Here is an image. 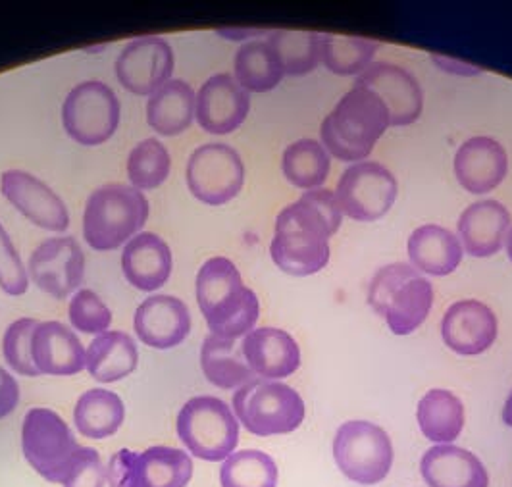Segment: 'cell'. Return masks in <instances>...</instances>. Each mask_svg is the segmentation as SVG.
I'll return each instance as SVG.
<instances>
[{
	"label": "cell",
	"instance_id": "60d3db41",
	"mask_svg": "<svg viewBox=\"0 0 512 487\" xmlns=\"http://www.w3.org/2000/svg\"><path fill=\"white\" fill-rule=\"evenodd\" d=\"M29 287V276L10 235L0 224V289L6 295L20 297Z\"/></svg>",
	"mask_w": 512,
	"mask_h": 487
},
{
	"label": "cell",
	"instance_id": "8992f818",
	"mask_svg": "<svg viewBox=\"0 0 512 487\" xmlns=\"http://www.w3.org/2000/svg\"><path fill=\"white\" fill-rule=\"evenodd\" d=\"M233 414L255 436H283L303 424L305 401L287 384L255 378L233 393Z\"/></svg>",
	"mask_w": 512,
	"mask_h": 487
},
{
	"label": "cell",
	"instance_id": "484cf974",
	"mask_svg": "<svg viewBox=\"0 0 512 487\" xmlns=\"http://www.w3.org/2000/svg\"><path fill=\"white\" fill-rule=\"evenodd\" d=\"M424 482L430 487H487L489 476L482 461L457 445H436L420 462Z\"/></svg>",
	"mask_w": 512,
	"mask_h": 487
},
{
	"label": "cell",
	"instance_id": "9a60e30c",
	"mask_svg": "<svg viewBox=\"0 0 512 487\" xmlns=\"http://www.w3.org/2000/svg\"><path fill=\"white\" fill-rule=\"evenodd\" d=\"M27 270L41 291L54 299H66L83 282L85 255L74 237H51L33 251Z\"/></svg>",
	"mask_w": 512,
	"mask_h": 487
},
{
	"label": "cell",
	"instance_id": "7a4b0ae2",
	"mask_svg": "<svg viewBox=\"0 0 512 487\" xmlns=\"http://www.w3.org/2000/svg\"><path fill=\"white\" fill-rule=\"evenodd\" d=\"M197 303L210 334L239 339L255 330L260 303L230 258L206 260L197 274Z\"/></svg>",
	"mask_w": 512,
	"mask_h": 487
},
{
	"label": "cell",
	"instance_id": "5b68a950",
	"mask_svg": "<svg viewBox=\"0 0 512 487\" xmlns=\"http://www.w3.org/2000/svg\"><path fill=\"white\" fill-rule=\"evenodd\" d=\"M368 305L395 335L416 332L434 305V285L405 262H393L376 272L368 289Z\"/></svg>",
	"mask_w": 512,
	"mask_h": 487
},
{
	"label": "cell",
	"instance_id": "e575fe53",
	"mask_svg": "<svg viewBox=\"0 0 512 487\" xmlns=\"http://www.w3.org/2000/svg\"><path fill=\"white\" fill-rule=\"evenodd\" d=\"M268 45L278 54L285 76H307L322 62V35L312 31H270Z\"/></svg>",
	"mask_w": 512,
	"mask_h": 487
},
{
	"label": "cell",
	"instance_id": "5bb4252c",
	"mask_svg": "<svg viewBox=\"0 0 512 487\" xmlns=\"http://www.w3.org/2000/svg\"><path fill=\"white\" fill-rule=\"evenodd\" d=\"M114 70L118 81L129 93L151 97L172 79L174 51L164 37H139L118 54Z\"/></svg>",
	"mask_w": 512,
	"mask_h": 487
},
{
	"label": "cell",
	"instance_id": "ee69618b",
	"mask_svg": "<svg viewBox=\"0 0 512 487\" xmlns=\"http://www.w3.org/2000/svg\"><path fill=\"white\" fill-rule=\"evenodd\" d=\"M430 58L443 74L459 77H478L484 74V70L480 66L461 62L457 58H449V56H443V54H430Z\"/></svg>",
	"mask_w": 512,
	"mask_h": 487
},
{
	"label": "cell",
	"instance_id": "7402d4cb",
	"mask_svg": "<svg viewBox=\"0 0 512 487\" xmlns=\"http://www.w3.org/2000/svg\"><path fill=\"white\" fill-rule=\"evenodd\" d=\"M241 351L251 372L262 380H282L301 366L299 343L280 328H255L243 337Z\"/></svg>",
	"mask_w": 512,
	"mask_h": 487
},
{
	"label": "cell",
	"instance_id": "83f0119b",
	"mask_svg": "<svg viewBox=\"0 0 512 487\" xmlns=\"http://www.w3.org/2000/svg\"><path fill=\"white\" fill-rule=\"evenodd\" d=\"M197 95L183 79H170L154 91L147 103V122L158 135L176 137L191 128Z\"/></svg>",
	"mask_w": 512,
	"mask_h": 487
},
{
	"label": "cell",
	"instance_id": "ba28073f",
	"mask_svg": "<svg viewBox=\"0 0 512 487\" xmlns=\"http://www.w3.org/2000/svg\"><path fill=\"white\" fill-rule=\"evenodd\" d=\"M333 459L351 482L376 486L393 466V443L378 424L349 420L333 437Z\"/></svg>",
	"mask_w": 512,
	"mask_h": 487
},
{
	"label": "cell",
	"instance_id": "4fadbf2b",
	"mask_svg": "<svg viewBox=\"0 0 512 487\" xmlns=\"http://www.w3.org/2000/svg\"><path fill=\"white\" fill-rule=\"evenodd\" d=\"M187 187L195 199L210 206L233 201L245 183V164L226 143H206L187 162Z\"/></svg>",
	"mask_w": 512,
	"mask_h": 487
},
{
	"label": "cell",
	"instance_id": "d6986e66",
	"mask_svg": "<svg viewBox=\"0 0 512 487\" xmlns=\"http://www.w3.org/2000/svg\"><path fill=\"white\" fill-rule=\"evenodd\" d=\"M251 110L249 93L231 74L208 77L197 95L195 118L210 135H228L239 128Z\"/></svg>",
	"mask_w": 512,
	"mask_h": 487
},
{
	"label": "cell",
	"instance_id": "4dcf8cb0",
	"mask_svg": "<svg viewBox=\"0 0 512 487\" xmlns=\"http://www.w3.org/2000/svg\"><path fill=\"white\" fill-rule=\"evenodd\" d=\"M416 420L432 443H453L464 428L462 401L447 389H432L420 399Z\"/></svg>",
	"mask_w": 512,
	"mask_h": 487
},
{
	"label": "cell",
	"instance_id": "30bf717a",
	"mask_svg": "<svg viewBox=\"0 0 512 487\" xmlns=\"http://www.w3.org/2000/svg\"><path fill=\"white\" fill-rule=\"evenodd\" d=\"M193 461L174 447L156 445L143 453L118 451L106 468L108 487H187Z\"/></svg>",
	"mask_w": 512,
	"mask_h": 487
},
{
	"label": "cell",
	"instance_id": "f1b7e54d",
	"mask_svg": "<svg viewBox=\"0 0 512 487\" xmlns=\"http://www.w3.org/2000/svg\"><path fill=\"white\" fill-rule=\"evenodd\" d=\"M139 351L133 337L124 332L97 335L85 355V368L101 384H114L135 372Z\"/></svg>",
	"mask_w": 512,
	"mask_h": 487
},
{
	"label": "cell",
	"instance_id": "3957f363",
	"mask_svg": "<svg viewBox=\"0 0 512 487\" xmlns=\"http://www.w3.org/2000/svg\"><path fill=\"white\" fill-rule=\"evenodd\" d=\"M389 128V114L376 93L353 85L324 118L320 137L324 149L341 162H364Z\"/></svg>",
	"mask_w": 512,
	"mask_h": 487
},
{
	"label": "cell",
	"instance_id": "8d00e7d4",
	"mask_svg": "<svg viewBox=\"0 0 512 487\" xmlns=\"http://www.w3.org/2000/svg\"><path fill=\"white\" fill-rule=\"evenodd\" d=\"M220 484L222 487H276L278 466L264 451H237L222 464Z\"/></svg>",
	"mask_w": 512,
	"mask_h": 487
},
{
	"label": "cell",
	"instance_id": "ac0fdd59",
	"mask_svg": "<svg viewBox=\"0 0 512 487\" xmlns=\"http://www.w3.org/2000/svg\"><path fill=\"white\" fill-rule=\"evenodd\" d=\"M499 334L497 316L476 299L457 301L445 310L441 337L445 345L462 357H476L493 347Z\"/></svg>",
	"mask_w": 512,
	"mask_h": 487
},
{
	"label": "cell",
	"instance_id": "44dd1931",
	"mask_svg": "<svg viewBox=\"0 0 512 487\" xmlns=\"http://www.w3.org/2000/svg\"><path fill=\"white\" fill-rule=\"evenodd\" d=\"M455 176L472 195L497 189L509 172V154L493 137H472L455 154Z\"/></svg>",
	"mask_w": 512,
	"mask_h": 487
},
{
	"label": "cell",
	"instance_id": "ffe728a7",
	"mask_svg": "<svg viewBox=\"0 0 512 487\" xmlns=\"http://www.w3.org/2000/svg\"><path fill=\"white\" fill-rule=\"evenodd\" d=\"M133 328L145 345L158 351L174 349L191 332V312L174 295H153L135 310Z\"/></svg>",
	"mask_w": 512,
	"mask_h": 487
},
{
	"label": "cell",
	"instance_id": "2e32d148",
	"mask_svg": "<svg viewBox=\"0 0 512 487\" xmlns=\"http://www.w3.org/2000/svg\"><path fill=\"white\" fill-rule=\"evenodd\" d=\"M355 85L366 87L380 97L389 114V126H410L422 116V85L409 70L397 64L374 62L357 77Z\"/></svg>",
	"mask_w": 512,
	"mask_h": 487
},
{
	"label": "cell",
	"instance_id": "f546056e",
	"mask_svg": "<svg viewBox=\"0 0 512 487\" xmlns=\"http://www.w3.org/2000/svg\"><path fill=\"white\" fill-rule=\"evenodd\" d=\"M201 368L206 380L220 389H239L255 380L241 345L235 339L208 335L201 349Z\"/></svg>",
	"mask_w": 512,
	"mask_h": 487
},
{
	"label": "cell",
	"instance_id": "d6a6232c",
	"mask_svg": "<svg viewBox=\"0 0 512 487\" xmlns=\"http://www.w3.org/2000/svg\"><path fill=\"white\" fill-rule=\"evenodd\" d=\"M282 62L268 41L245 43L233 60V77L247 93H268L282 83Z\"/></svg>",
	"mask_w": 512,
	"mask_h": 487
},
{
	"label": "cell",
	"instance_id": "8fae6325",
	"mask_svg": "<svg viewBox=\"0 0 512 487\" xmlns=\"http://www.w3.org/2000/svg\"><path fill=\"white\" fill-rule=\"evenodd\" d=\"M120 101L103 81H83L62 104V126L85 147L106 143L120 126Z\"/></svg>",
	"mask_w": 512,
	"mask_h": 487
},
{
	"label": "cell",
	"instance_id": "74e56055",
	"mask_svg": "<svg viewBox=\"0 0 512 487\" xmlns=\"http://www.w3.org/2000/svg\"><path fill=\"white\" fill-rule=\"evenodd\" d=\"M172 158L168 149L158 139H145L131 149L128 156V178L131 187L149 191L168 180Z\"/></svg>",
	"mask_w": 512,
	"mask_h": 487
},
{
	"label": "cell",
	"instance_id": "f6af8a7d",
	"mask_svg": "<svg viewBox=\"0 0 512 487\" xmlns=\"http://www.w3.org/2000/svg\"><path fill=\"white\" fill-rule=\"evenodd\" d=\"M216 35L228 39V41H247V39H260L268 37L270 31L266 29H253V27H226V29H216Z\"/></svg>",
	"mask_w": 512,
	"mask_h": 487
},
{
	"label": "cell",
	"instance_id": "52a82bcc",
	"mask_svg": "<svg viewBox=\"0 0 512 487\" xmlns=\"http://www.w3.org/2000/svg\"><path fill=\"white\" fill-rule=\"evenodd\" d=\"M176 426L187 451L203 461H226L239 443V420L218 397L189 399L181 407Z\"/></svg>",
	"mask_w": 512,
	"mask_h": 487
},
{
	"label": "cell",
	"instance_id": "d590c367",
	"mask_svg": "<svg viewBox=\"0 0 512 487\" xmlns=\"http://www.w3.org/2000/svg\"><path fill=\"white\" fill-rule=\"evenodd\" d=\"M380 43L366 37L322 35V64L335 76H357L374 64Z\"/></svg>",
	"mask_w": 512,
	"mask_h": 487
},
{
	"label": "cell",
	"instance_id": "cb8c5ba5",
	"mask_svg": "<svg viewBox=\"0 0 512 487\" xmlns=\"http://www.w3.org/2000/svg\"><path fill=\"white\" fill-rule=\"evenodd\" d=\"M79 337L62 322H39L31 337V359L41 374L74 376L85 368Z\"/></svg>",
	"mask_w": 512,
	"mask_h": 487
},
{
	"label": "cell",
	"instance_id": "7dc6e473",
	"mask_svg": "<svg viewBox=\"0 0 512 487\" xmlns=\"http://www.w3.org/2000/svg\"><path fill=\"white\" fill-rule=\"evenodd\" d=\"M505 245H507V255H509V258H511L512 262V228L509 230V233H507V239H505Z\"/></svg>",
	"mask_w": 512,
	"mask_h": 487
},
{
	"label": "cell",
	"instance_id": "9c48e42d",
	"mask_svg": "<svg viewBox=\"0 0 512 487\" xmlns=\"http://www.w3.org/2000/svg\"><path fill=\"white\" fill-rule=\"evenodd\" d=\"M22 449L31 468L52 484H64L81 445L54 411L31 409L24 416Z\"/></svg>",
	"mask_w": 512,
	"mask_h": 487
},
{
	"label": "cell",
	"instance_id": "4316f807",
	"mask_svg": "<svg viewBox=\"0 0 512 487\" xmlns=\"http://www.w3.org/2000/svg\"><path fill=\"white\" fill-rule=\"evenodd\" d=\"M410 266L420 274L443 278L453 274L461 266V239L447 228L437 224H424L410 233Z\"/></svg>",
	"mask_w": 512,
	"mask_h": 487
},
{
	"label": "cell",
	"instance_id": "e0dca14e",
	"mask_svg": "<svg viewBox=\"0 0 512 487\" xmlns=\"http://www.w3.org/2000/svg\"><path fill=\"white\" fill-rule=\"evenodd\" d=\"M0 191L37 228L60 233L68 230V208L45 181L24 170H6L0 178Z\"/></svg>",
	"mask_w": 512,
	"mask_h": 487
},
{
	"label": "cell",
	"instance_id": "b9f144b4",
	"mask_svg": "<svg viewBox=\"0 0 512 487\" xmlns=\"http://www.w3.org/2000/svg\"><path fill=\"white\" fill-rule=\"evenodd\" d=\"M104 486H106V468L101 461L99 451L91 447H81L64 480V487Z\"/></svg>",
	"mask_w": 512,
	"mask_h": 487
},
{
	"label": "cell",
	"instance_id": "7bdbcfd3",
	"mask_svg": "<svg viewBox=\"0 0 512 487\" xmlns=\"http://www.w3.org/2000/svg\"><path fill=\"white\" fill-rule=\"evenodd\" d=\"M20 403V385L16 378L0 368V418H6Z\"/></svg>",
	"mask_w": 512,
	"mask_h": 487
},
{
	"label": "cell",
	"instance_id": "6da1fadb",
	"mask_svg": "<svg viewBox=\"0 0 512 487\" xmlns=\"http://www.w3.org/2000/svg\"><path fill=\"white\" fill-rule=\"evenodd\" d=\"M343 212L330 189H312L285 206L276 218L270 245L274 264L289 276L307 278L330 262V237L337 233Z\"/></svg>",
	"mask_w": 512,
	"mask_h": 487
},
{
	"label": "cell",
	"instance_id": "ab89813d",
	"mask_svg": "<svg viewBox=\"0 0 512 487\" xmlns=\"http://www.w3.org/2000/svg\"><path fill=\"white\" fill-rule=\"evenodd\" d=\"M68 316L77 332L101 335L108 332L112 324V312L103 299L91 289H79L70 301Z\"/></svg>",
	"mask_w": 512,
	"mask_h": 487
},
{
	"label": "cell",
	"instance_id": "d4e9b609",
	"mask_svg": "<svg viewBox=\"0 0 512 487\" xmlns=\"http://www.w3.org/2000/svg\"><path fill=\"white\" fill-rule=\"evenodd\" d=\"M124 276L139 291H156L170 280L172 251L156 233H137L122 253Z\"/></svg>",
	"mask_w": 512,
	"mask_h": 487
},
{
	"label": "cell",
	"instance_id": "603a6c76",
	"mask_svg": "<svg viewBox=\"0 0 512 487\" xmlns=\"http://www.w3.org/2000/svg\"><path fill=\"white\" fill-rule=\"evenodd\" d=\"M466 255L489 258L497 255L511 230V214L499 201L486 199L468 206L457 224Z\"/></svg>",
	"mask_w": 512,
	"mask_h": 487
},
{
	"label": "cell",
	"instance_id": "f35d334b",
	"mask_svg": "<svg viewBox=\"0 0 512 487\" xmlns=\"http://www.w3.org/2000/svg\"><path fill=\"white\" fill-rule=\"evenodd\" d=\"M37 326L39 322L35 318H20L12 322L4 332V339H2L4 359L8 362V366L20 376H29V378L41 376V372L37 370V366L31 359V337Z\"/></svg>",
	"mask_w": 512,
	"mask_h": 487
},
{
	"label": "cell",
	"instance_id": "7c38bea8",
	"mask_svg": "<svg viewBox=\"0 0 512 487\" xmlns=\"http://www.w3.org/2000/svg\"><path fill=\"white\" fill-rule=\"evenodd\" d=\"M333 193L343 216L355 222H376L395 205L399 185L384 164L364 160L341 174Z\"/></svg>",
	"mask_w": 512,
	"mask_h": 487
},
{
	"label": "cell",
	"instance_id": "277c9868",
	"mask_svg": "<svg viewBox=\"0 0 512 487\" xmlns=\"http://www.w3.org/2000/svg\"><path fill=\"white\" fill-rule=\"evenodd\" d=\"M147 197L124 183L95 189L83 212V237L95 251H116L131 241L149 220Z\"/></svg>",
	"mask_w": 512,
	"mask_h": 487
},
{
	"label": "cell",
	"instance_id": "1f68e13d",
	"mask_svg": "<svg viewBox=\"0 0 512 487\" xmlns=\"http://www.w3.org/2000/svg\"><path fill=\"white\" fill-rule=\"evenodd\" d=\"M126 418L122 399L108 389H89L77 399L74 422L77 432L89 439L114 436Z\"/></svg>",
	"mask_w": 512,
	"mask_h": 487
},
{
	"label": "cell",
	"instance_id": "836d02e7",
	"mask_svg": "<svg viewBox=\"0 0 512 487\" xmlns=\"http://www.w3.org/2000/svg\"><path fill=\"white\" fill-rule=\"evenodd\" d=\"M282 172L285 180L299 189H320L332 172V156L322 143L299 139L283 151Z\"/></svg>",
	"mask_w": 512,
	"mask_h": 487
},
{
	"label": "cell",
	"instance_id": "bcb514c9",
	"mask_svg": "<svg viewBox=\"0 0 512 487\" xmlns=\"http://www.w3.org/2000/svg\"><path fill=\"white\" fill-rule=\"evenodd\" d=\"M503 422L512 428V391L509 399H507V403H505V407H503Z\"/></svg>",
	"mask_w": 512,
	"mask_h": 487
}]
</instances>
